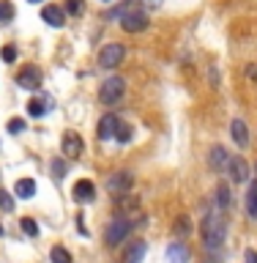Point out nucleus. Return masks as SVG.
Returning <instances> with one entry per match:
<instances>
[{
  "mask_svg": "<svg viewBox=\"0 0 257 263\" xmlns=\"http://www.w3.org/2000/svg\"><path fill=\"white\" fill-rule=\"evenodd\" d=\"M167 260L170 263H189V250L181 241H172L167 247Z\"/></svg>",
  "mask_w": 257,
  "mask_h": 263,
  "instance_id": "dca6fc26",
  "label": "nucleus"
},
{
  "mask_svg": "<svg viewBox=\"0 0 257 263\" xmlns=\"http://www.w3.org/2000/svg\"><path fill=\"white\" fill-rule=\"evenodd\" d=\"M16 85L25 90H38L41 88V69L38 66H22L16 74Z\"/></svg>",
  "mask_w": 257,
  "mask_h": 263,
  "instance_id": "0eeeda50",
  "label": "nucleus"
},
{
  "mask_svg": "<svg viewBox=\"0 0 257 263\" xmlns=\"http://www.w3.org/2000/svg\"><path fill=\"white\" fill-rule=\"evenodd\" d=\"M0 58H3L6 63H14V61H16V47H14V44L3 47V52H0Z\"/></svg>",
  "mask_w": 257,
  "mask_h": 263,
  "instance_id": "bb28decb",
  "label": "nucleus"
},
{
  "mask_svg": "<svg viewBox=\"0 0 257 263\" xmlns=\"http://www.w3.org/2000/svg\"><path fill=\"white\" fill-rule=\"evenodd\" d=\"M227 167H230V178L238 181V184L249 178V164H246L244 156H233V159L227 162Z\"/></svg>",
  "mask_w": 257,
  "mask_h": 263,
  "instance_id": "f8f14e48",
  "label": "nucleus"
},
{
  "mask_svg": "<svg viewBox=\"0 0 257 263\" xmlns=\"http://www.w3.org/2000/svg\"><path fill=\"white\" fill-rule=\"evenodd\" d=\"M0 209H3V211H14V200H11V195L3 192V189H0Z\"/></svg>",
  "mask_w": 257,
  "mask_h": 263,
  "instance_id": "cd10ccee",
  "label": "nucleus"
},
{
  "mask_svg": "<svg viewBox=\"0 0 257 263\" xmlns=\"http://www.w3.org/2000/svg\"><path fill=\"white\" fill-rule=\"evenodd\" d=\"M47 110H44V102H41L38 96H33L30 102H28V115L30 118H38V115H44Z\"/></svg>",
  "mask_w": 257,
  "mask_h": 263,
  "instance_id": "412c9836",
  "label": "nucleus"
},
{
  "mask_svg": "<svg viewBox=\"0 0 257 263\" xmlns=\"http://www.w3.org/2000/svg\"><path fill=\"white\" fill-rule=\"evenodd\" d=\"M52 173H55V176H57V178H61V176H63V173H66V164H63L61 159H55V162H52Z\"/></svg>",
  "mask_w": 257,
  "mask_h": 263,
  "instance_id": "c756f323",
  "label": "nucleus"
},
{
  "mask_svg": "<svg viewBox=\"0 0 257 263\" xmlns=\"http://www.w3.org/2000/svg\"><path fill=\"white\" fill-rule=\"evenodd\" d=\"M14 195L19 197V200H30V197L36 195V181L33 178H19L14 184Z\"/></svg>",
  "mask_w": 257,
  "mask_h": 263,
  "instance_id": "ddd939ff",
  "label": "nucleus"
},
{
  "mask_svg": "<svg viewBox=\"0 0 257 263\" xmlns=\"http://www.w3.org/2000/svg\"><path fill=\"white\" fill-rule=\"evenodd\" d=\"M28 3H41V0H28Z\"/></svg>",
  "mask_w": 257,
  "mask_h": 263,
  "instance_id": "72a5a7b5",
  "label": "nucleus"
},
{
  "mask_svg": "<svg viewBox=\"0 0 257 263\" xmlns=\"http://www.w3.org/2000/svg\"><path fill=\"white\" fill-rule=\"evenodd\" d=\"M211 167H225V164L230 162V156H227V151H225V148H222V145H216V148H213V151H211Z\"/></svg>",
  "mask_w": 257,
  "mask_h": 263,
  "instance_id": "f3484780",
  "label": "nucleus"
},
{
  "mask_svg": "<svg viewBox=\"0 0 257 263\" xmlns=\"http://www.w3.org/2000/svg\"><path fill=\"white\" fill-rule=\"evenodd\" d=\"M225 233H227V228H225V219L219 217V214H205V219H203V241L208 250H216V247L225 241Z\"/></svg>",
  "mask_w": 257,
  "mask_h": 263,
  "instance_id": "f257e3e1",
  "label": "nucleus"
},
{
  "mask_svg": "<svg viewBox=\"0 0 257 263\" xmlns=\"http://www.w3.org/2000/svg\"><path fill=\"white\" fill-rule=\"evenodd\" d=\"M246 74H249V77L257 82V66H254V63H252V66H246Z\"/></svg>",
  "mask_w": 257,
  "mask_h": 263,
  "instance_id": "473e14b6",
  "label": "nucleus"
},
{
  "mask_svg": "<svg viewBox=\"0 0 257 263\" xmlns=\"http://www.w3.org/2000/svg\"><path fill=\"white\" fill-rule=\"evenodd\" d=\"M129 230H131V222H129V219L115 217L110 225H107V230H104V244H107V247H118V244H123V241L129 238Z\"/></svg>",
  "mask_w": 257,
  "mask_h": 263,
  "instance_id": "f03ea898",
  "label": "nucleus"
},
{
  "mask_svg": "<svg viewBox=\"0 0 257 263\" xmlns=\"http://www.w3.org/2000/svg\"><path fill=\"white\" fill-rule=\"evenodd\" d=\"M71 195H74V200H77V203H93L96 200V184H93V181H88V178H82V181L74 184Z\"/></svg>",
  "mask_w": 257,
  "mask_h": 263,
  "instance_id": "1a4fd4ad",
  "label": "nucleus"
},
{
  "mask_svg": "<svg viewBox=\"0 0 257 263\" xmlns=\"http://www.w3.org/2000/svg\"><path fill=\"white\" fill-rule=\"evenodd\" d=\"M230 132H233V140L238 143V148H246L249 145V132H246V123L241 118H235L230 123Z\"/></svg>",
  "mask_w": 257,
  "mask_h": 263,
  "instance_id": "4468645a",
  "label": "nucleus"
},
{
  "mask_svg": "<svg viewBox=\"0 0 257 263\" xmlns=\"http://www.w3.org/2000/svg\"><path fill=\"white\" fill-rule=\"evenodd\" d=\"M123 55H126L123 44H118V41H110V44H104L102 52H98V66H102V69H115V66H121Z\"/></svg>",
  "mask_w": 257,
  "mask_h": 263,
  "instance_id": "20e7f679",
  "label": "nucleus"
},
{
  "mask_svg": "<svg viewBox=\"0 0 257 263\" xmlns=\"http://www.w3.org/2000/svg\"><path fill=\"white\" fill-rule=\"evenodd\" d=\"M131 184H134V176H131L129 170H118L107 178V189H110L112 195H129Z\"/></svg>",
  "mask_w": 257,
  "mask_h": 263,
  "instance_id": "423d86ee",
  "label": "nucleus"
},
{
  "mask_svg": "<svg viewBox=\"0 0 257 263\" xmlns=\"http://www.w3.org/2000/svg\"><path fill=\"white\" fill-rule=\"evenodd\" d=\"M49 258H52V263H74L71 252H69V250H63L61 244H57V247H52V250H49Z\"/></svg>",
  "mask_w": 257,
  "mask_h": 263,
  "instance_id": "a211bd4d",
  "label": "nucleus"
},
{
  "mask_svg": "<svg viewBox=\"0 0 257 263\" xmlns=\"http://www.w3.org/2000/svg\"><path fill=\"white\" fill-rule=\"evenodd\" d=\"M246 211H249L252 219H257V181L249 186V192H246Z\"/></svg>",
  "mask_w": 257,
  "mask_h": 263,
  "instance_id": "6ab92c4d",
  "label": "nucleus"
},
{
  "mask_svg": "<svg viewBox=\"0 0 257 263\" xmlns=\"http://www.w3.org/2000/svg\"><path fill=\"white\" fill-rule=\"evenodd\" d=\"M129 137H131V129H129V126H118V135H115V140H118V143H129Z\"/></svg>",
  "mask_w": 257,
  "mask_h": 263,
  "instance_id": "c85d7f7f",
  "label": "nucleus"
},
{
  "mask_svg": "<svg viewBox=\"0 0 257 263\" xmlns=\"http://www.w3.org/2000/svg\"><path fill=\"white\" fill-rule=\"evenodd\" d=\"M41 16H44V22L52 25V28H63V25H66L63 6H44V8H41Z\"/></svg>",
  "mask_w": 257,
  "mask_h": 263,
  "instance_id": "9b49d317",
  "label": "nucleus"
},
{
  "mask_svg": "<svg viewBox=\"0 0 257 263\" xmlns=\"http://www.w3.org/2000/svg\"><path fill=\"white\" fill-rule=\"evenodd\" d=\"M189 230H192V222H189V217H178V219H175V236H186Z\"/></svg>",
  "mask_w": 257,
  "mask_h": 263,
  "instance_id": "5701e85b",
  "label": "nucleus"
},
{
  "mask_svg": "<svg viewBox=\"0 0 257 263\" xmlns=\"http://www.w3.org/2000/svg\"><path fill=\"white\" fill-rule=\"evenodd\" d=\"M25 126H28V123H25L22 118H11V121H8V132H11V135H22Z\"/></svg>",
  "mask_w": 257,
  "mask_h": 263,
  "instance_id": "393cba45",
  "label": "nucleus"
},
{
  "mask_svg": "<svg viewBox=\"0 0 257 263\" xmlns=\"http://www.w3.org/2000/svg\"><path fill=\"white\" fill-rule=\"evenodd\" d=\"M14 16V6L8 0H0V22H11Z\"/></svg>",
  "mask_w": 257,
  "mask_h": 263,
  "instance_id": "4be33fe9",
  "label": "nucleus"
},
{
  "mask_svg": "<svg viewBox=\"0 0 257 263\" xmlns=\"http://www.w3.org/2000/svg\"><path fill=\"white\" fill-rule=\"evenodd\" d=\"M216 205L222 211L230 209V189H227V184H216Z\"/></svg>",
  "mask_w": 257,
  "mask_h": 263,
  "instance_id": "aec40b11",
  "label": "nucleus"
},
{
  "mask_svg": "<svg viewBox=\"0 0 257 263\" xmlns=\"http://www.w3.org/2000/svg\"><path fill=\"white\" fill-rule=\"evenodd\" d=\"M121 28L126 30V33H140V30L148 28V16L143 11H137V8H131L129 14L121 16Z\"/></svg>",
  "mask_w": 257,
  "mask_h": 263,
  "instance_id": "6e6552de",
  "label": "nucleus"
},
{
  "mask_svg": "<svg viewBox=\"0 0 257 263\" xmlns=\"http://www.w3.org/2000/svg\"><path fill=\"white\" fill-rule=\"evenodd\" d=\"M0 236H3V228H0Z\"/></svg>",
  "mask_w": 257,
  "mask_h": 263,
  "instance_id": "f704fd0d",
  "label": "nucleus"
},
{
  "mask_svg": "<svg viewBox=\"0 0 257 263\" xmlns=\"http://www.w3.org/2000/svg\"><path fill=\"white\" fill-rule=\"evenodd\" d=\"M22 230H25L28 236H38V225H36V219L25 217V219H22Z\"/></svg>",
  "mask_w": 257,
  "mask_h": 263,
  "instance_id": "a878e982",
  "label": "nucleus"
},
{
  "mask_svg": "<svg viewBox=\"0 0 257 263\" xmlns=\"http://www.w3.org/2000/svg\"><path fill=\"white\" fill-rule=\"evenodd\" d=\"M82 8H85V3H82V0H66V11H69V14L80 16Z\"/></svg>",
  "mask_w": 257,
  "mask_h": 263,
  "instance_id": "b1692460",
  "label": "nucleus"
},
{
  "mask_svg": "<svg viewBox=\"0 0 257 263\" xmlns=\"http://www.w3.org/2000/svg\"><path fill=\"white\" fill-rule=\"evenodd\" d=\"M244 263H257V252L254 250H246L244 252Z\"/></svg>",
  "mask_w": 257,
  "mask_h": 263,
  "instance_id": "7c9ffc66",
  "label": "nucleus"
},
{
  "mask_svg": "<svg viewBox=\"0 0 257 263\" xmlns=\"http://www.w3.org/2000/svg\"><path fill=\"white\" fill-rule=\"evenodd\" d=\"M145 250H148L145 241H131L129 250H126V255H123V263H143Z\"/></svg>",
  "mask_w": 257,
  "mask_h": 263,
  "instance_id": "2eb2a0df",
  "label": "nucleus"
},
{
  "mask_svg": "<svg viewBox=\"0 0 257 263\" xmlns=\"http://www.w3.org/2000/svg\"><path fill=\"white\" fill-rule=\"evenodd\" d=\"M61 151H63V156H69V159H80L82 151H85V143H82V137L77 132H63Z\"/></svg>",
  "mask_w": 257,
  "mask_h": 263,
  "instance_id": "39448f33",
  "label": "nucleus"
},
{
  "mask_svg": "<svg viewBox=\"0 0 257 263\" xmlns=\"http://www.w3.org/2000/svg\"><path fill=\"white\" fill-rule=\"evenodd\" d=\"M137 3H143V6H148V8H159L164 0H137Z\"/></svg>",
  "mask_w": 257,
  "mask_h": 263,
  "instance_id": "2f4dec72",
  "label": "nucleus"
},
{
  "mask_svg": "<svg viewBox=\"0 0 257 263\" xmlns=\"http://www.w3.org/2000/svg\"><path fill=\"white\" fill-rule=\"evenodd\" d=\"M118 126H121V121H118V115H112V112H107L102 121H98V137L102 140H110L118 135Z\"/></svg>",
  "mask_w": 257,
  "mask_h": 263,
  "instance_id": "9d476101",
  "label": "nucleus"
},
{
  "mask_svg": "<svg viewBox=\"0 0 257 263\" xmlns=\"http://www.w3.org/2000/svg\"><path fill=\"white\" fill-rule=\"evenodd\" d=\"M123 90H126V80L123 77H107L102 82V88H98V99L104 104H115L123 99Z\"/></svg>",
  "mask_w": 257,
  "mask_h": 263,
  "instance_id": "7ed1b4c3",
  "label": "nucleus"
}]
</instances>
